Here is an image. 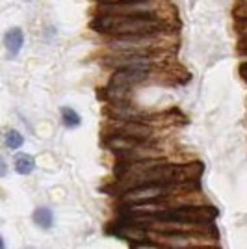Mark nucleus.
Wrapping results in <instances>:
<instances>
[{
  "mask_svg": "<svg viewBox=\"0 0 247 249\" xmlns=\"http://www.w3.org/2000/svg\"><path fill=\"white\" fill-rule=\"evenodd\" d=\"M99 13L108 15H130V17H162L171 21L173 10L167 0H126L115 4H101Z\"/></svg>",
  "mask_w": 247,
  "mask_h": 249,
  "instance_id": "7ed1b4c3",
  "label": "nucleus"
},
{
  "mask_svg": "<svg viewBox=\"0 0 247 249\" xmlns=\"http://www.w3.org/2000/svg\"><path fill=\"white\" fill-rule=\"evenodd\" d=\"M110 134L115 136H124V138H132L138 142H149L155 130L153 126L147 123H126V121H112V132Z\"/></svg>",
  "mask_w": 247,
  "mask_h": 249,
  "instance_id": "6e6552de",
  "label": "nucleus"
},
{
  "mask_svg": "<svg viewBox=\"0 0 247 249\" xmlns=\"http://www.w3.org/2000/svg\"><path fill=\"white\" fill-rule=\"evenodd\" d=\"M62 121L67 128H78L80 123H82L78 112L74 108H71V106H63L62 108Z\"/></svg>",
  "mask_w": 247,
  "mask_h": 249,
  "instance_id": "ddd939ff",
  "label": "nucleus"
},
{
  "mask_svg": "<svg viewBox=\"0 0 247 249\" xmlns=\"http://www.w3.org/2000/svg\"><path fill=\"white\" fill-rule=\"evenodd\" d=\"M8 175V164L4 160V156H0V177H6Z\"/></svg>",
  "mask_w": 247,
  "mask_h": 249,
  "instance_id": "2eb2a0df",
  "label": "nucleus"
},
{
  "mask_svg": "<svg viewBox=\"0 0 247 249\" xmlns=\"http://www.w3.org/2000/svg\"><path fill=\"white\" fill-rule=\"evenodd\" d=\"M91 28L108 37L124 36H147L173 30V22L162 17H130V15H108L99 13L91 21Z\"/></svg>",
  "mask_w": 247,
  "mask_h": 249,
  "instance_id": "f257e3e1",
  "label": "nucleus"
},
{
  "mask_svg": "<svg viewBox=\"0 0 247 249\" xmlns=\"http://www.w3.org/2000/svg\"><path fill=\"white\" fill-rule=\"evenodd\" d=\"M34 223L41 229H51L52 223H54V216H52L51 208L47 207L35 208V212H34Z\"/></svg>",
  "mask_w": 247,
  "mask_h": 249,
  "instance_id": "f8f14e48",
  "label": "nucleus"
},
{
  "mask_svg": "<svg viewBox=\"0 0 247 249\" xmlns=\"http://www.w3.org/2000/svg\"><path fill=\"white\" fill-rule=\"evenodd\" d=\"M108 115L113 121H126V123H138V121L147 123L149 119V114L136 108L132 103H112L108 106Z\"/></svg>",
  "mask_w": 247,
  "mask_h": 249,
  "instance_id": "1a4fd4ad",
  "label": "nucleus"
},
{
  "mask_svg": "<svg viewBox=\"0 0 247 249\" xmlns=\"http://www.w3.org/2000/svg\"><path fill=\"white\" fill-rule=\"evenodd\" d=\"M176 45V32L165 30L147 36H124V37H110L106 41L108 54H128V52H173Z\"/></svg>",
  "mask_w": 247,
  "mask_h": 249,
  "instance_id": "f03ea898",
  "label": "nucleus"
},
{
  "mask_svg": "<svg viewBox=\"0 0 247 249\" xmlns=\"http://www.w3.org/2000/svg\"><path fill=\"white\" fill-rule=\"evenodd\" d=\"M4 143L8 149L11 151H15V149H21L24 145V136L19 132V130H15V128H10V130H6V136H4Z\"/></svg>",
  "mask_w": 247,
  "mask_h": 249,
  "instance_id": "4468645a",
  "label": "nucleus"
},
{
  "mask_svg": "<svg viewBox=\"0 0 247 249\" xmlns=\"http://www.w3.org/2000/svg\"><path fill=\"white\" fill-rule=\"evenodd\" d=\"M141 84H171V74L165 69H119L113 71L110 86L132 89Z\"/></svg>",
  "mask_w": 247,
  "mask_h": 249,
  "instance_id": "39448f33",
  "label": "nucleus"
},
{
  "mask_svg": "<svg viewBox=\"0 0 247 249\" xmlns=\"http://www.w3.org/2000/svg\"><path fill=\"white\" fill-rule=\"evenodd\" d=\"M22 45H24V32L21 28L15 26L4 34V49L8 52L10 60H15L19 56V52L22 51Z\"/></svg>",
  "mask_w": 247,
  "mask_h": 249,
  "instance_id": "9d476101",
  "label": "nucleus"
},
{
  "mask_svg": "<svg viewBox=\"0 0 247 249\" xmlns=\"http://www.w3.org/2000/svg\"><path fill=\"white\" fill-rule=\"evenodd\" d=\"M13 167H15V171L19 175H30L32 171L35 169V160L28 153H19L13 160Z\"/></svg>",
  "mask_w": 247,
  "mask_h": 249,
  "instance_id": "9b49d317",
  "label": "nucleus"
},
{
  "mask_svg": "<svg viewBox=\"0 0 247 249\" xmlns=\"http://www.w3.org/2000/svg\"><path fill=\"white\" fill-rule=\"evenodd\" d=\"M0 249H6V246H4V240H2V236H0Z\"/></svg>",
  "mask_w": 247,
  "mask_h": 249,
  "instance_id": "6ab92c4d",
  "label": "nucleus"
},
{
  "mask_svg": "<svg viewBox=\"0 0 247 249\" xmlns=\"http://www.w3.org/2000/svg\"><path fill=\"white\" fill-rule=\"evenodd\" d=\"M194 249H210V248H194Z\"/></svg>",
  "mask_w": 247,
  "mask_h": 249,
  "instance_id": "aec40b11",
  "label": "nucleus"
},
{
  "mask_svg": "<svg viewBox=\"0 0 247 249\" xmlns=\"http://www.w3.org/2000/svg\"><path fill=\"white\" fill-rule=\"evenodd\" d=\"M240 30H242V34H244V37H247V19L242 21V28H240Z\"/></svg>",
  "mask_w": 247,
  "mask_h": 249,
  "instance_id": "f3484780",
  "label": "nucleus"
},
{
  "mask_svg": "<svg viewBox=\"0 0 247 249\" xmlns=\"http://www.w3.org/2000/svg\"><path fill=\"white\" fill-rule=\"evenodd\" d=\"M103 63L119 69H165L173 63V52H128V54H108L103 58Z\"/></svg>",
  "mask_w": 247,
  "mask_h": 249,
  "instance_id": "20e7f679",
  "label": "nucleus"
},
{
  "mask_svg": "<svg viewBox=\"0 0 247 249\" xmlns=\"http://www.w3.org/2000/svg\"><path fill=\"white\" fill-rule=\"evenodd\" d=\"M180 186H186V184H145V186H136L128 192H124L123 203H126V205L153 203L156 199L165 197V196L176 192Z\"/></svg>",
  "mask_w": 247,
  "mask_h": 249,
  "instance_id": "0eeeda50",
  "label": "nucleus"
},
{
  "mask_svg": "<svg viewBox=\"0 0 247 249\" xmlns=\"http://www.w3.org/2000/svg\"><path fill=\"white\" fill-rule=\"evenodd\" d=\"M134 249H165V248H158V246H153V244H134Z\"/></svg>",
  "mask_w": 247,
  "mask_h": 249,
  "instance_id": "dca6fc26",
  "label": "nucleus"
},
{
  "mask_svg": "<svg viewBox=\"0 0 247 249\" xmlns=\"http://www.w3.org/2000/svg\"><path fill=\"white\" fill-rule=\"evenodd\" d=\"M115 2H126V0H101V4H115Z\"/></svg>",
  "mask_w": 247,
  "mask_h": 249,
  "instance_id": "a211bd4d",
  "label": "nucleus"
},
{
  "mask_svg": "<svg viewBox=\"0 0 247 249\" xmlns=\"http://www.w3.org/2000/svg\"><path fill=\"white\" fill-rule=\"evenodd\" d=\"M155 218L164 219V221H176V223H190V225H197V223H210L214 218H217V210L212 207H178L173 210H165L156 214Z\"/></svg>",
  "mask_w": 247,
  "mask_h": 249,
  "instance_id": "423d86ee",
  "label": "nucleus"
}]
</instances>
